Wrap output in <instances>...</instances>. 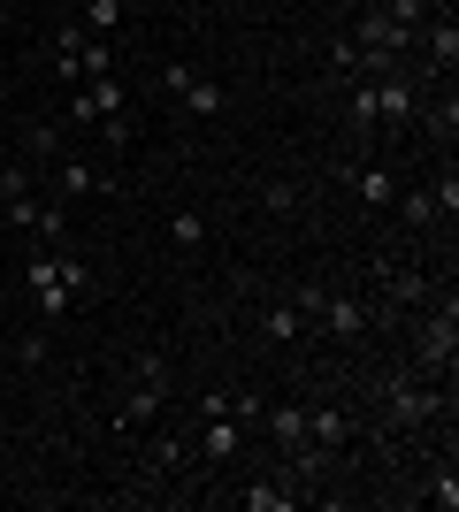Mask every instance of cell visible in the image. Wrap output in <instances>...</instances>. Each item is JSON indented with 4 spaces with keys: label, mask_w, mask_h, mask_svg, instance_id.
Here are the masks:
<instances>
[{
    "label": "cell",
    "mask_w": 459,
    "mask_h": 512,
    "mask_svg": "<svg viewBox=\"0 0 459 512\" xmlns=\"http://www.w3.org/2000/svg\"><path fill=\"white\" fill-rule=\"evenodd\" d=\"M16 360H23V367L46 360V337H39V329H23V337H16Z\"/></svg>",
    "instance_id": "cell-29"
},
{
    "label": "cell",
    "mask_w": 459,
    "mask_h": 512,
    "mask_svg": "<svg viewBox=\"0 0 459 512\" xmlns=\"http://www.w3.org/2000/svg\"><path fill=\"white\" fill-rule=\"evenodd\" d=\"M391 214L406 222V230H437V222H452V214L437 207V192H398V199H391Z\"/></svg>",
    "instance_id": "cell-18"
},
{
    "label": "cell",
    "mask_w": 459,
    "mask_h": 512,
    "mask_svg": "<svg viewBox=\"0 0 459 512\" xmlns=\"http://www.w3.org/2000/svg\"><path fill=\"white\" fill-rule=\"evenodd\" d=\"M261 428H268V444L299 451L306 444V406H261Z\"/></svg>",
    "instance_id": "cell-17"
},
{
    "label": "cell",
    "mask_w": 459,
    "mask_h": 512,
    "mask_svg": "<svg viewBox=\"0 0 459 512\" xmlns=\"http://www.w3.org/2000/svg\"><path fill=\"white\" fill-rule=\"evenodd\" d=\"M299 306H306V329H322L329 344H360L375 329L368 299H322V291H299Z\"/></svg>",
    "instance_id": "cell-5"
},
{
    "label": "cell",
    "mask_w": 459,
    "mask_h": 512,
    "mask_svg": "<svg viewBox=\"0 0 459 512\" xmlns=\"http://www.w3.org/2000/svg\"><path fill=\"white\" fill-rule=\"evenodd\" d=\"M0 39H8V0H0Z\"/></svg>",
    "instance_id": "cell-30"
},
{
    "label": "cell",
    "mask_w": 459,
    "mask_h": 512,
    "mask_svg": "<svg viewBox=\"0 0 459 512\" xmlns=\"http://www.w3.org/2000/svg\"><path fill=\"white\" fill-rule=\"evenodd\" d=\"M92 130H100V146H108V153H131V138H138V130H131V107L108 115V123H92Z\"/></svg>",
    "instance_id": "cell-25"
},
{
    "label": "cell",
    "mask_w": 459,
    "mask_h": 512,
    "mask_svg": "<svg viewBox=\"0 0 459 512\" xmlns=\"http://www.w3.org/2000/svg\"><path fill=\"white\" fill-rule=\"evenodd\" d=\"M375 283H383V306H406V299H429V291H437V283L414 276L406 260H375Z\"/></svg>",
    "instance_id": "cell-13"
},
{
    "label": "cell",
    "mask_w": 459,
    "mask_h": 512,
    "mask_svg": "<svg viewBox=\"0 0 459 512\" xmlns=\"http://www.w3.org/2000/svg\"><path fill=\"white\" fill-rule=\"evenodd\" d=\"M368 92H375V123H414L421 85L406 77V62H391V69H368Z\"/></svg>",
    "instance_id": "cell-7"
},
{
    "label": "cell",
    "mask_w": 459,
    "mask_h": 512,
    "mask_svg": "<svg viewBox=\"0 0 459 512\" xmlns=\"http://www.w3.org/2000/svg\"><path fill=\"white\" fill-rule=\"evenodd\" d=\"M421 46H429V62H437L444 77H452V69H459V16H452V8L421 23Z\"/></svg>",
    "instance_id": "cell-14"
},
{
    "label": "cell",
    "mask_w": 459,
    "mask_h": 512,
    "mask_svg": "<svg viewBox=\"0 0 459 512\" xmlns=\"http://www.w3.org/2000/svg\"><path fill=\"white\" fill-rule=\"evenodd\" d=\"M375 406H383V428H429L444 413V383L437 375H414V367H398L375 383Z\"/></svg>",
    "instance_id": "cell-2"
},
{
    "label": "cell",
    "mask_w": 459,
    "mask_h": 512,
    "mask_svg": "<svg viewBox=\"0 0 459 512\" xmlns=\"http://www.w3.org/2000/svg\"><path fill=\"white\" fill-rule=\"evenodd\" d=\"M452 352H459V306L444 299L437 314L421 321V360H414V375H444V367H452Z\"/></svg>",
    "instance_id": "cell-8"
},
{
    "label": "cell",
    "mask_w": 459,
    "mask_h": 512,
    "mask_svg": "<svg viewBox=\"0 0 459 512\" xmlns=\"http://www.w3.org/2000/svg\"><path fill=\"white\" fill-rule=\"evenodd\" d=\"M352 46L368 54V69H391V62H406V54L421 46V31H414V23H398L391 8H368V16L352 23Z\"/></svg>",
    "instance_id": "cell-3"
},
{
    "label": "cell",
    "mask_w": 459,
    "mask_h": 512,
    "mask_svg": "<svg viewBox=\"0 0 459 512\" xmlns=\"http://www.w3.org/2000/svg\"><path fill=\"white\" fill-rule=\"evenodd\" d=\"M245 451V428H238V413H215V421L199 428V444H192V459H207V467H230Z\"/></svg>",
    "instance_id": "cell-11"
},
{
    "label": "cell",
    "mask_w": 459,
    "mask_h": 512,
    "mask_svg": "<svg viewBox=\"0 0 459 512\" xmlns=\"http://www.w3.org/2000/svg\"><path fill=\"white\" fill-rule=\"evenodd\" d=\"M345 115H352V130H383V123H375V92H368V77H352V85H345Z\"/></svg>",
    "instance_id": "cell-24"
},
{
    "label": "cell",
    "mask_w": 459,
    "mask_h": 512,
    "mask_svg": "<svg viewBox=\"0 0 459 512\" xmlns=\"http://www.w3.org/2000/svg\"><path fill=\"white\" fill-rule=\"evenodd\" d=\"M46 192L62 199V207H69V199H108L115 176L100 169V161H85V153H69V161H54V184H46Z\"/></svg>",
    "instance_id": "cell-9"
},
{
    "label": "cell",
    "mask_w": 459,
    "mask_h": 512,
    "mask_svg": "<svg viewBox=\"0 0 459 512\" xmlns=\"http://www.w3.org/2000/svg\"><path fill=\"white\" fill-rule=\"evenodd\" d=\"M322 77H329V92H345L352 77H368V54L352 46V31H345V39H329V69H322Z\"/></svg>",
    "instance_id": "cell-16"
},
{
    "label": "cell",
    "mask_w": 459,
    "mask_h": 512,
    "mask_svg": "<svg viewBox=\"0 0 459 512\" xmlns=\"http://www.w3.org/2000/svg\"><path fill=\"white\" fill-rule=\"evenodd\" d=\"M77 23H85V31H100V39H115V23H123V0H77Z\"/></svg>",
    "instance_id": "cell-23"
},
{
    "label": "cell",
    "mask_w": 459,
    "mask_h": 512,
    "mask_svg": "<svg viewBox=\"0 0 459 512\" xmlns=\"http://www.w3.org/2000/svg\"><path fill=\"white\" fill-rule=\"evenodd\" d=\"M429 505H444V512L459 505V474H452V467H437V482H429Z\"/></svg>",
    "instance_id": "cell-27"
},
{
    "label": "cell",
    "mask_w": 459,
    "mask_h": 512,
    "mask_svg": "<svg viewBox=\"0 0 459 512\" xmlns=\"http://www.w3.org/2000/svg\"><path fill=\"white\" fill-rule=\"evenodd\" d=\"M54 77L62 85H85V77H115V39H100V31H85V23H69L62 39H54Z\"/></svg>",
    "instance_id": "cell-4"
},
{
    "label": "cell",
    "mask_w": 459,
    "mask_h": 512,
    "mask_svg": "<svg viewBox=\"0 0 459 512\" xmlns=\"http://www.w3.org/2000/svg\"><path fill=\"white\" fill-rule=\"evenodd\" d=\"M261 337L268 344H299L306 337V306L299 299H291V306H268V314H261Z\"/></svg>",
    "instance_id": "cell-21"
},
{
    "label": "cell",
    "mask_w": 459,
    "mask_h": 512,
    "mask_svg": "<svg viewBox=\"0 0 459 512\" xmlns=\"http://www.w3.org/2000/svg\"><path fill=\"white\" fill-rule=\"evenodd\" d=\"M199 230H207V222H199V207H176V214H169V237H176V245H199Z\"/></svg>",
    "instance_id": "cell-26"
},
{
    "label": "cell",
    "mask_w": 459,
    "mask_h": 512,
    "mask_svg": "<svg viewBox=\"0 0 459 512\" xmlns=\"http://www.w3.org/2000/svg\"><path fill=\"white\" fill-rule=\"evenodd\" d=\"M176 467H192V436H161V444L146 451V474H138V482H161V474H176Z\"/></svg>",
    "instance_id": "cell-20"
},
{
    "label": "cell",
    "mask_w": 459,
    "mask_h": 512,
    "mask_svg": "<svg viewBox=\"0 0 459 512\" xmlns=\"http://www.w3.org/2000/svg\"><path fill=\"white\" fill-rule=\"evenodd\" d=\"M161 406H169V360L161 352H146L131 375V390H123V413H115V428H153L161 421Z\"/></svg>",
    "instance_id": "cell-6"
},
{
    "label": "cell",
    "mask_w": 459,
    "mask_h": 512,
    "mask_svg": "<svg viewBox=\"0 0 459 512\" xmlns=\"http://www.w3.org/2000/svg\"><path fill=\"white\" fill-rule=\"evenodd\" d=\"M444 8H452V0H444Z\"/></svg>",
    "instance_id": "cell-31"
},
{
    "label": "cell",
    "mask_w": 459,
    "mask_h": 512,
    "mask_svg": "<svg viewBox=\"0 0 459 512\" xmlns=\"http://www.w3.org/2000/svg\"><path fill=\"white\" fill-rule=\"evenodd\" d=\"M352 199H360L368 214H383V207L398 199V176H391V169H352Z\"/></svg>",
    "instance_id": "cell-19"
},
{
    "label": "cell",
    "mask_w": 459,
    "mask_h": 512,
    "mask_svg": "<svg viewBox=\"0 0 459 512\" xmlns=\"http://www.w3.org/2000/svg\"><path fill=\"white\" fill-rule=\"evenodd\" d=\"M238 505L245 512H291L299 490H291V474H261V482H245V490H238Z\"/></svg>",
    "instance_id": "cell-15"
},
{
    "label": "cell",
    "mask_w": 459,
    "mask_h": 512,
    "mask_svg": "<svg viewBox=\"0 0 459 512\" xmlns=\"http://www.w3.org/2000/svg\"><path fill=\"white\" fill-rule=\"evenodd\" d=\"M352 436H360V421H352V413H337V406L306 413V444H322V451H337V459H345Z\"/></svg>",
    "instance_id": "cell-12"
},
{
    "label": "cell",
    "mask_w": 459,
    "mask_h": 512,
    "mask_svg": "<svg viewBox=\"0 0 459 512\" xmlns=\"http://www.w3.org/2000/svg\"><path fill=\"white\" fill-rule=\"evenodd\" d=\"M383 8H391L398 23H414V31H421V23H429V0H383Z\"/></svg>",
    "instance_id": "cell-28"
},
{
    "label": "cell",
    "mask_w": 459,
    "mask_h": 512,
    "mask_svg": "<svg viewBox=\"0 0 459 512\" xmlns=\"http://www.w3.org/2000/svg\"><path fill=\"white\" fill-rule=\"evenodd\" d=\"M54 153H62V123H31L23 130V161H31V169H46Z\"/></svg>",
    "instance_id": "cell-22"
},
{
    "label": "cell",
    "mask_w": 459,
    "mask_h": 512,
    "mask_svg": "<svg viewBox=\"0 0 459 512\" xmlns=\"http://www.w3.org/2000/svg\"><path fill=\"white\" fill-rule=\"evenodd\" d=\"M23 291H31V306H39L46 321H69L77 299L92 291V268L77 253H62V245H39V253L23 260Z\"/></svg>",
    "instance_id": "cell-1"
},
{
    "label": "cell",
    "mask_w": 459,
    "mask_h": 512,
    "mask_svg": "<svg viewBox=\"0 0 459 512\" xmlns=\"http://www.w3.org/2000/svg\"><path fill=\"white\" fill-rule=\"evenodd\" d=\"M161 85H169L176 100H184V115H222V107H230V92H222L215 77H192L184 62H169V69H161Z\"/></svg>",
    "instance_id": "cell-10"
}]
</instances>
